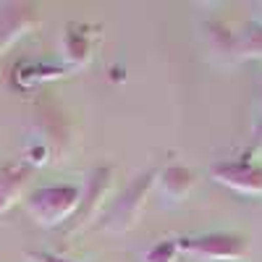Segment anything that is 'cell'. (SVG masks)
Here are the masks:
<instances>
[{
  "label": "cell",
  "instance_id": "3",
  "mask_svg": "<svg viewBox=\"0 0 262 262\" xmlns=\"http://www.w3.org/2000/svg\"><path fill=\"white\" fill-rule=\"evenodd\" d=\"M155 181H158L155 170H147V173H142V176H137L116 196L111 210L102 215V228L111 231V233H123L128 228H134V223L139 221V212L147 202L152 186H155Z\"/></svg>",
  "mask_w": 262,
  "mask_h": 262
},
{
  "label": "cell",
  "instance_id": "14",
  "mask_svg": "<svg viewBox=\"0 0 262 262\" xmlns=\"http://www.w3.org/2000/svg\"><path fill=\"white\" fill-rule=\"evenodd\" d=\"M254 24H262V3H254Z\"/></svg>",
  "mask_w": 262,
  "mask_h": 262
},
{
  "label": "cell",
  "instance_id": "6",
  "mask_svg": "<svg viewBox=\"0 0 262 262\" xmlns=\"http://www.w3.org/2000/svg\"><path fill=\"white\" fill-rule=\"evenodd\" d=\"M210 176L236 194L262 196V165L249 160H223L210 168Z\"/></svg>",
  "mask_w": 262,
  "mask_h": 262
},
{
  "label": "cell",
  "instance_id": "15",
  "mask_svg": "<svg viewBox=\"0 0 262 262\" xmlns=\"http://www.w3.org/2000/svg\"><path fill=\"white\" fill-rule=\"evenodd\" d=\"M257 84H259V97H257V102H259V107H262V76H259V81H257Z\"/></svg>",
  "mask_w": 262,
  "mask_h": 262
},
{
  "label": "cell",
  "instance_id": "11",
  "mask_svg": "<svg viewBox=\"0 0 262 262\" xmlns=\"http://www.w3.org/2000/svg\"><path fill=\"white\" fill-rule=\"evenodd\" d=\"M92 50V45H90V39H86L79 29H66V34H63V58L69 60V66H84L86 60H90V53Z\"/></svg>",
  "mask_w": 262,
  "mask_h": 262
},
{
  "label": "cell",
  "instance_id": "9",
  "mask_svg": "<svg viewBox=\"0 0 262 262\" xmlns=\"http://www.w3.org/2000/svg\"><path fill=\"white\" fill-rule=\"evenodd\" d=\"M24 181H27V170L24 168L11 165V168L0 170V212L8 210L18 200L21 189H24Z\"/></svg>",
  "mask_w": 262,
  "mask_h": 262
},
{
  "label": "cell",
  "instance_id": "5",
  "mask_svg": "<svg viewBox=\"0 0 262 262\" xmlns=\"http://www.w3.org/2000/svg\"><path fill=\"white\" fill-rule=\"evenodd\" d=\"M113 186V168L111 165H100L95 170H90L86 176V184L81 189V200H79V207L74 212V217L66 223V233H79L84 231L95 221V215L100 210V205L105 202L107 191Z\"/></svg>",
  "mask_w": 262,
  "mask_h": 262
},
{
  "label": "cell",
  "instance_id": "2",
  "mask_svg": "<svg viewBox=\"0 0 262 262\" xmlns=\"http://www.w3.org/2000/svg\"><path fill=\"white\" fill-rule=\"evenodd\" d=\"M81 200V191L76 186H42L27 196V212L34 217V223L42 228H60L74 217Z\"/></svg>",
  "mask_w": 262,
  "mask_h": 262
},
{
  "label": "cell",
  "instance_id": "8",
  "mask_svg": "<svg viewBox=\"0 0 262 262\" xmlns=\"http://www.w3.org/2000/svg\"><path fill=\"white\" fill-rule=\"evenodd\" d=\"M194 181H196L194 170H189L184 165H168V168H163L158 173V189H160V196L168 205L186 200Z\"/></svg>",
  "mask_w": 262,
  "mask_h": 262
},
{
  "label": "cell",
  "instance_id": "1",
  "mask_svg": "<svg viewBox=\"0 0 262 262\" xmlns=\"http://www.w3.org/2000/svg\"><path fill=\"white\" fill-rule=\"evenodd\" d=\"M29 134L32 137H29V144H27V160L34 163V165L60 160V155L71 142L69 121H66V116L55 105H48V102L39 105L34 111Z\"/></svg>",
  "mask_w": 262,
  "mask_h": 262
},
{
  "label": "cell",
  "instance_id": "10",
  "mask_svg": "<svg viewBox=\"0 0 262 262\" xmlns=\"http://www.w3.org/2000/svg\"><path fill=\"white\" fill-rule=\"evenodd\" d=\"M233 53L247 60H262V24H252L233 37Z\"/></svg>",
  "mask_w": 262,
  "mask_h": 262
},
{
  "label": "cell",
  "instance_id": "13",
  "mask_svg": "<svg viewBox=\"0 0 262 262\" xmlns=\"http://www.w3.org/2000/svg\"><path fill=\"white\" fill-rule=\"evenodd\" d=\"M27 259H29V262H74V259L58 257V254H53V252H27Z\"/></svg>",
  "mask_w": 262,
  "mask_h": 262
},
{
  "label": "cell",
  "instance_id": "4",
  "mask_svg": "<svg viewBox=\"0 0 262 262\" xmlns=\"http://www.w3.org/2000/svg\"><path fill=\"white\" fill-rule=\"evenodd\" d=\"M179 252L202 262H236L247 254V238L238 233H202L176 238Z\"/></svg>",
  "mask_w": 262,
  "mask_h": 262
},
{
  "label": "cell",
  "instance_id": "7",
  "mask_svg": "<svg viewBox=\"0 0 262 262\" xmlns=\"http://www.w3.org/2000/svg\"><path fill=\"white\" fill-rule=\"evenodd\" d=\"M34 27L37 8L32 3H0V55Z\"/></svg>",
  "mask_w": 262,
  "mask_h": 262
},
{
  "label": "cell",
  "instance_id": "12",
  "mask_svg": "<svg viewBox=\"0 0 262 262\" xmlns=\"http://www.w3.org/2000/svg\"><path fill=\"white\" fill-rule=\"evenodd\" d=\"M179 254L181 252H179V244L176 242H160V244H155L152 249H147L144 262H176Z\"/></svg>",
  "mask_w": 262,
  "mask_h": 262
}]
</instances>
